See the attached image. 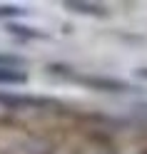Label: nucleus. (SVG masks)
Returning a JSON list of instances; mask_svg holds the SVG:
<instances>
[{
    "label": "nucleus",
    "instance_id": "7ed1b4c3",
    "mask_svg": "<svg viewBox=\"0 0 147 154\" xmlns=\"http://www.w3.org/2000/svg\"><path fill=\"white\" fill-rule=\"evenodd\" d=\"M135 75L140 77V80H147V67H137V70H135Z\"/></svg>",
    "mask_w": 147,
    "mask_h": 154
},
{
    "label": "nucleus",
    "instance_id": "f257e3e1",
    "mask_svg": "<svg viewBox=\"0 0 147 154\" xmlns=\"http://www.w3.org/2000/svg\"><path fill=\"white\" fill-rule=\"evenodd\" d=\"M27 62L18 55H5L0 52V85L3 87H18L27 82V72L23 70Z\"/></svg>",
    "mask_w": 147,
    "mask_h": 154
},
{
    "label": "nucleus",
    "instance_id": "f03ea898",
    "mask_svg": "<svg viewBox=\"0 0 147 154\" xmlns=\"http://www.w3.org/2000/svg\"><path fill=\"white\" fill-rule=\"evenodd\" d=\"M65 8L72 10V13H82V15H97V17L107 15V8L100 5V3H77V0H67Z\"/></svg>",
    "mask_w": 147,
    "mask_h": 154
}]
</instances>
